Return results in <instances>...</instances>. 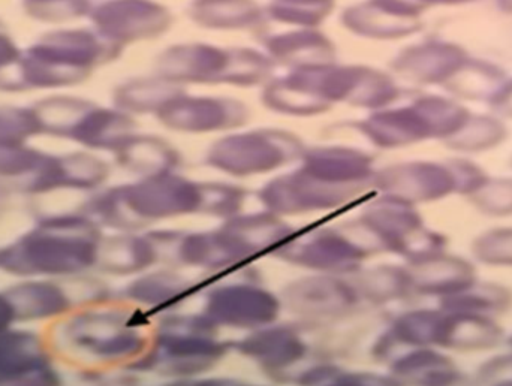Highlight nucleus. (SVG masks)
I'll return each mask as SVG.
<instances>
[{
    "instance_id": "obj_5",
    "label": "nucleus",
    "mask_w": 512,
    "mask_h": 386,
    "mask_svg": "<svg viewBox=\"0 0 512 386\" xmlns=\"http://www.w3.org/2000/svg\"><path fill=\"white\" fill-rule=\"evenodd\" d=\"M424 277V291L445 297L457 294L475 283V274L468 262L445 256H430Z\"/></svg>"
},
{
    "instance_id": "obj_1",
    "label": "nucleus",
    "mask_w": 512,
    "mask_h": 386,
    "mask_svg": "<svg viewBox=\"0 0 512 386\" xmlns=\"http://www.w3.org/2000/svg\"><path fill=\"white\" fill-rule=\"evenodd\" d=\"M92 241L66 232H38L0 250V270L15 276L72 274L96 261Z\"/></svg>"
},
{
    "instance_id": "obj_4",
    "label": "nucleus",
    "mask_w": 512,
    "mask_h": 386,
    "mask_svg": "<svg viewBox=\"0 0 512 386\" xmlns=\"http://www.w3.org/2000/svg\"><path fill=\"white\" fill-rule=\"evenodd\" d=\"M48 366L41 340L23 331H3L0 334V384Z\"/></svg>"
},
{
    "instance_id": "obj_10",
    "label": "nucleus",
    "mask_w": 512,
    "mask_h": 386,
    "mask_svg": "<svg viewBox=\"0 0 512 386\" xmlns=\"http://www.w3.org/2000/svg\"><path fill=\"white\" fill-rule=\"evenodd\" d=\"M511 348H512V339H511Z\"/></svg>"
},
{
    "instance_id": "obj_9",
    "label": "nucleus",
    "mask_w": 512,
    "mask_h": 386,
    "mask_svg": "<svg viewBox=\"0 0 512 386\" xmlns=\"http://www.w3.org/2000/svg\"><path fill=\"white\" fill-rule=\"evenodd\" d=\"M12 322H14V315H12L11 307H9L5 297L0 295V334L8 330Z\"/></svg>"
},
{
    "instance_id": "obj_2",
    "label": "nucleus",
    "mask_w": 512,
    "mask_h": 386,
    "mask_svg": "<svg viewBox=\"0 0 512 386\" xmlns=\"http://www.w3.org/2000/svg\"><path fill=\"white\" fill-rule=\"evenodd\" d=\"M11 307L14 321H39L62 315L69 300L57 286L44 282H26L3 294Z\"/></svg>"
},
{
    "instance_id": "obj_3",
    "label": "nucleus",
    "mask_w": 512,
    "mask_h": 386,
    "mask_svg": "<svg viewBox=\"0 0 512 386\" xmlns=\"http://www.w3.org/2000/svg\"><path fill=\"white\" fill-rule=\"evenodd\" d=\"M502 334L501 328L487 316L451 312L445 315L439 345L460 351L493 348L501 342Z\"/></svg>"
},
{
    "instance_id": "obj_7",
    "label": "nucleus",
    "mask_w": 512,
    "mask_h": 386,
    "mask_svg": "<svg viewBox=\"0 0 512 386\" xmlns=\"http://www.w3.org/2000/svg\"><path fill=\"white\" fill-rule=\"evenodd\" d=\"M475 253L487 264L512 265V231L486 235L475 244Z\"/></svg>"
},
{
    "instance_id": "obj_6",
    "label": "nucleus",
    "mask_w": 512,
    "mask_h": 386,
    "mask_svg": "<svg viewBox=\"0 0 512 386\" xmlns=\"http://www.w3.org/2000/svg\"><path fill=\"white\" fill-rule=\"evenodd\" d=\"M508 304H510V297L507 292L495 286H478L477 288L475 283L457 294L445 297L447 309L457 313L484 315V312L504 310Z\"/></svg>"
},
{
    "instance_id": "obj_8",
    "label": "nucleus",
    "mask_w": 512,
    "mask_h": 386,
    "mask_svg": "<svg viewBox=\"0 0 512 386\" xmlns=\"http://www.w3.org/2000/svg\"><path fill=\"white\" fill-rule=\"evenodd\" d=\"M0 386H60V381L50 367L44 366L17 376V378L9 379Z\"/></svg>"
}]
</instances>
